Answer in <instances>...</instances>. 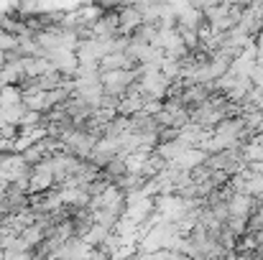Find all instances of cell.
<instances>
[{
    "instance_id": "5",
    "label": "cell",
    "mask_w": 263,
    "mask_h": 260,
    "mask_svg": "<svg viewBox=\"0 0 263 260\" xmlns=\"http://www.w3.org/2000/svg\"><path fill=\"white\" fill-rule=\"evenodd\" d=\"M125 173H128V169H125L123 156H115L112 161H107V164L100 169V176H102V178H107L110 184H118V181H120Z\"/></svg>"
},
{
    "instance_id": "1",
    "label": "cell",
    "mask_w": 263,
    "mask_h": 260,
    "mask_svg": "<svg viewBox=\"0 0 263 260\" xmlns=\"http://www.w3.org/2000/svg\"><path fill=\"white\" fill-rule=\"evenodd\" d=\"M138 79L136 69H115V72H100V85L105 94L112 97H123L128 92V87Z\"/></svg>"
},
{
    "instance_id": "8",
    "label": "cell",
    "mask_w": 263,
    "mask_h": 260,
    "mask_svg": "<svg viewBox=\"0 0 263 260\" xmlns=\"http://www.w3.org/2000/svg\"><path fill=\"white\" fill-rule=\"evenodd\" d=\"M176 135H179V128H159V130H156L159 143H172V141H176ZM159 143H156V146H159Z\"/></svg>"
},
{
    "instance_id": "4",
    "label": "cell",
    "mask_w": 263,
    "mask_h": 260,
    "mask_svg": "<svg viewBox=\"0 0 263 260\" xmlns=\"http://www.w3.org/2000/svg\"><path fill=\"white\" fill-rule=\"evenodd\" d=\"M176 26L202 31V28L207 26V21H204V13H202V10H197V8H189V5H186V8L176 10Z\"/></svg>"
},
{
    "instance_id": "2",
    "label": "cell",
    "mask_w": 263,
    "mask_h": 260,
    "mask_svg": "<svg viewBox=\"0 0 263 260\" xmlns=\"http://www.w3.org/2000/svg\"><path fill=\"white\" fill-rule=\"evenodd\" d=\"M141 23H143V15H141L133 5H120V8H118V31H120L123 36H130Z\"/></svg>"
},
{
    "instance_id": "3",
    "label": "cell",
    "mask_w": 263,
    "mask_h": 260,
    "mask_svg": "<svg viewBox=\"0 0 263 260\" xmlns=\"http://www.w3.org/2000/svg\"><path fill=\"white\" fill-rule=\"evenodd\" d=\"M138 64L125 54V51H112V54H105L100 59V72H115V69H136Z\"/></svg>"
},
{
    "instance_id": "10",
    "label": "cell",
    "mask_w": 263,
    "mask_h": 260,
    "mask_svg": "<svg viewBox=\"0 0 263 260\" xmlns=\"http://www.w3.org/2000/svg\"><path fill=\"white\" fill-rule=\"evenodd\" d=\"M253 240H256V248H263V230L253 232Z\"/></svg>"
},
{
    "instance_id": "12",
    "label": "cell",
    "mask_w": 263,
    "mask_h": 260,
    "mask_svg": "<svg viewBox=\"0 0 263 260\" xmlns=\"http://www.w3.org/2000/svg\"><path fill=\"white\" fill-rule=\"evenodd\" d=\"M258 5H261V13H263V3H258Z\"/></svg>"
},
{
    "instance_id": "11",
    "label": "cell",
    "mask_w": 263,
    "mask_h": 260,
    "mask_svg": "<svg viewBox=\"0 0 263 260\" xmlns=\"http://www.w3.org/2000/svg\"><path fill=\"white\" fill-rule=\"evenodd\" d=\"M3 64H5V54L0 51V67H3Z\"/></svg>"
},
{
    "instance_id": "7",
    "label": "cell",
    "mask_w": 263,
    "mask_h": 260,
    "mask_svg": "<svg viewBox=\"0 0 263 260\" xmlns=\"http://www.w3.org/2000/svg\"><path fill=\"white\" fill-rule=\"evenodd\" d=\"M15 49H18V36H13V33H8V31L0 28V51L3 54H10Z\"/></svg>"
},
{
    "instance_id": "9",
    "label": "cell",
    "mask_w": 263,
    "mask_h": 260,
    "mask_svg": "<svg viewBox=\"0 0 263 260\" xmlns=\"http://www.w3.org/2000/svg\"><path fill=\"white\" fill-rule=\"evenodd\" d=\"M246 169L253 173H263V161H253V164H246Z\"/></svg>"
},
{
    "instance_id": "6",
    "label": "cell",
    "mask_w": 263,
    "mask_h": 260,
    "mask_svg": "<svg viewBox=\"0 0 263 260\" xmlns=\"http://www.w3.org/2000/svg\"><path fill=\"white\" fill-rule=\"evenodd\" d=\"M243 194L253 196V199H263V173H253L246 169V189Z\"/></svg>"
}]
</instances>
